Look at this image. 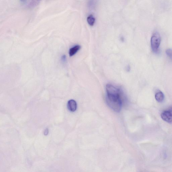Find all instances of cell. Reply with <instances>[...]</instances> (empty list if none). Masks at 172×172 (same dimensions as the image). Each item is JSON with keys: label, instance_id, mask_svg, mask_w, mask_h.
<instances>
[{"label": "cell", "instance_id": "1", "mask_svg": "<svg viewBox=\"0 0 172 172\" xmlns=\"http://www.w3.org/2000/svg\"><path fill=\"white\" fill-rule=\"evenodd\" d=\"M122 95L114 96L107 95L106 102L108 106L113 111L119 112L122 108Z\"/></svg>", "mask_w": 172, "mask_h": 172}, {"label": "cell", "instance_id": "2", "mask_svg": "<svg viewBox=\"0 0 172 172\" xmlns=\"http://www.w3.org/2000/svg\"><path fill=\"white\" fill-rule=\"evenodd\" d=\"M161 38L160 35L158 32L155 33L151 37V46L153 51L157 53L160 46Z\"/></svg>", "mask_w": 172, "mask_h": 172}, {"label": "cell", "instance_id": "3", "mask_svg": "<svg viewBox=\"0 0 172 172\" xmlns=\"http://www.w3.org/2000/svg\"><path fill=\"white\" fill-rule=\"evenodd\" d=\"M162 119L166 122L172 123V107L167 110H164L161 115Z\"/></svg>", "mask_w": 172, "mask_h": 172}, {"label": "cell", "instance_id": "4", "mask_svg": "<svg viewBox=\"0 0 172 172\" xmlns=\"http://www.w3.org/2000/svg\"><path fill=\"white\" fill-rule=\"evenodd\" d=\"M67 107L70 111L73 112L76 111L77 107V105L75 101L71 100L68 102Z\"/></svg>", "mask_w": 172, "mask_h": 172}, {"label": "cell", "instance_id": "5", "mask_svg": "<svg viewBox=\"0 0 172 172\" xmlns=\"http://www.w3.org/2000/svg\"><path fill=\"white\" fill-rule=\"evenodd\" d=\"M81 46L78 45L73 47L71 48L69 51V55L71 57L74 56V55L77 53L78 50H79Z\"/></svg>", "mask_w": 172, "mask_h": 172}, {"label": "cell", "instance_id": "6", "mask_svg": "<svg viewBox=\"0 0 172 172\" xmlns=\"http://www.w3.org/2000/svg\"><path fill=\"white\" fill-rule=\"evenodd\" d=\"M155 98L158 102H162L163 101L164 99V95L161 91L157 93L155 95Z\"/></svg>", "mask_w": 172, "mask_h": 172}, {"label": "cell", "instance_id": "7", "mask_svg": "<svg viewBox=\"0 0 172 172\" xmlns=\"http://www.w3.org/2000/svg\"><path fill=\"white\" fill-rule=\"evenodd\" d=\"M87 21L89 25L93 26L94 25L95 22V19L92 15H91L87 18Z\"/></svg>", "mask_w": 172, "mask_h": 172}, {"label": "cell", "instance_id": "8", "mask_svg": "<svg viewBox=\"0 0 172 172\" xmlns=\"http://www.w3.org/2000/svg\"><path fill=\"white\" fill-rule=\"evenodd\" d=\"M166 53L167 56L172 60V50L170 48L166 50Z\"/></svg>", "mask_w": 172, "mask_h": 172}, {"label": "cell", "instance_id": "9", "mask_svg": "<svg viewBox=\"0 0 172 172\" xmlns=\"http://www.w3.org/2000/svg\"><path fill=\"white\" fill-rule=\"evenodd\" d=\"M48 129H46L44 132V134L45 135H47L48 134Z\"/></svg>", "mask_w": 172, "mask_h": 172}, {"label": "cell", "instance_id": "10", "mask_svg": "<svg viewBox=\"0 0 172 172\" xmlns=\"http://www.w3.org/2000/svg\"><path fill=\"white\" fill-rule=\"evenodd\" d=\"M25 1V0H21V1Z\"/></svg>", "mask_w": 172, "mask_h": 172}]
</instances>
